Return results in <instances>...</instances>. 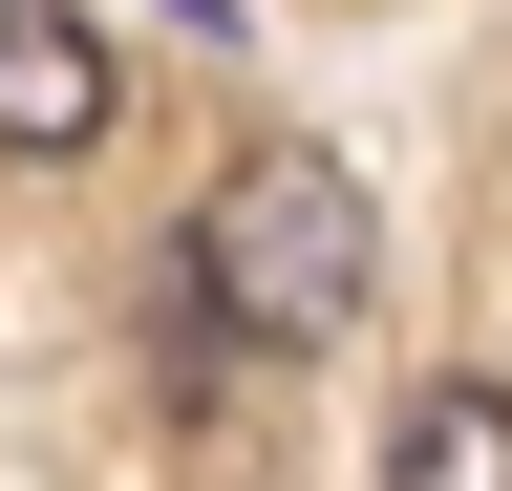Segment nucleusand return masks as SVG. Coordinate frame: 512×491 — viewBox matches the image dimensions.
<instances>
[{
    "instance_id": "obj_3",
    "label": "nucleus",
    "mask_w": 512,
    "mask_h": 491,
    "mask_svg": "<svg viewBox=\"0 0 512 491\" xmlns=\"http://www.w3.org/2000/svg\"><path fill=\"white\" fill-rule=\"evenodd\" d=\"M384 491H512V385L491 363H427L384 406Z\"/></svg>"
},
{
    "instance_id": "obj_2",
    "label": "nucleus",
    "mask_w": 512,
    "mask_h": 491,
    "mask_svg": "<svg viewBox=\"0 0 512 491\" xmlns=\"http://www.w3.org/2000/svg\"><path fill=\"white\" fill-rule=\"evenodd\" d=\"M0 150H107V43H86V0H0Z\"/></svg>"
},
{
    "instance_id": "obj_1",
    "label": "nucleus",
    "mask_w": 512,
    "mask_h": 491,
    "mask_svg": "<svg viewBox=\"0 0 512 491\" xmlns=\"http://www.w3.org/2000/svg\"><path fill=\"white\" fill-rule=\"evenodd\" d=\"M171 278H192V321H214V342L320 363V342L384 299V214H363V171H342V150H235L214 193H192Z\"/></svg>"
}]
</instances>
